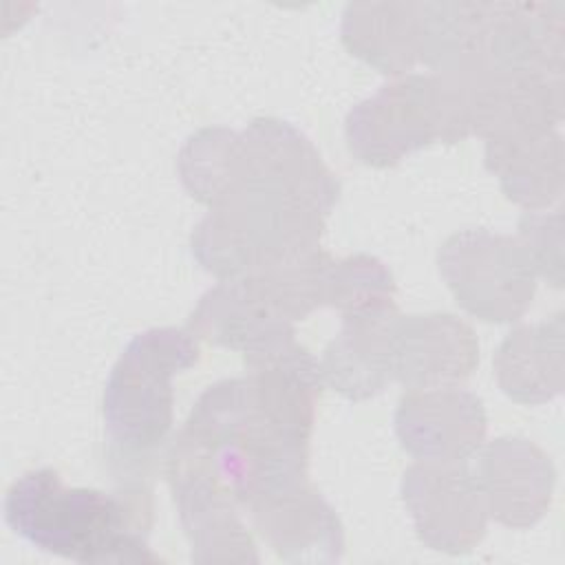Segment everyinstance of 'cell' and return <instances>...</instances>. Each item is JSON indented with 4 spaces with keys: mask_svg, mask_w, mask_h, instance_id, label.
<instances>
[{
    "mask_svg": "<svg viewBox=\"0 0 565 565\" xmlns=\"http://www.w3.org/2000/svg\"><path fill=\"white\" fill-rule=\"evenodd\" d=\"M322 384L320 362L307 351L223 380L196 399L166 457L194 558L225 561L243 552L252 541L245 510L307 479Z\"/></svg>",
    "mask_w": 565,
    "mask_h": 565,
    "instance_id": "cell-1",
    "label": "cell"
},
{
    "mask_svg": "<svg viewBox=\"0 0 565 565\" xmlns=\"http://www.w3.org/2000/svg\"><path fill=\"white\" fill-rule=\"evenodd\" d=\"M177 170L190 196L207 207L238 194L269 192L329 216L340 196V181L316 146L291 124L274 117L252 119L243 130H196L181 146Z\"/></svg>",
    "mask_w": 565,
    "mask_h": 565,
    "instance_id": "cell-2",
    "label": "cell"
},
{
    "mask_svg": "<svg viewBox=\"0 0 565 565\" xmlns=\"http://www.w3.org/2000/svg\"><path fill=\"white\" fill-rule=\"evenodd\" d=\"M150 512L141 488H68L53 468L24 472L4 497V519L15 534L77 563H157L146 543Z\"/></svg>",
    "mask_w": 565,
    "mask_h": 565,
    "instance_id": "cell-3",
    "label": "cell"
},
{
    "mask_svg": "<svg viewBox=\"0 0 565 565\" xmlns=\"http://www.w3.org/2000/svg\"><path fill=\"white\" fill-rule=\"evenodd\" d=\"M324 214L267 192L234 196L199 221L190 247L199 265L218 280L269 271L320 247Z\"/></svg>",
    "mask_w": 565,
    "mask_h": 565,
    "instance_id": "cell-4",
    "label": "cell"
},
{
    "mask_svg": "<svg viewBox=\"0 0 565 565\" xmlns=\"http://www.w3.org/2000/svg\"><path fill=\"white\" fill-rule=\"evenodd\" d=\"M344 135L351 154L373 168L437 141H463L470 137L463 90L441 73L397 77L349 110Z\"/></svg>",
    "mask_w": 565,
    "mask_h": 565,
    "instance_id": "cell-5",
    "label": "cell"
},
{
    "mask_svg": "<svg viewBox=\"0 0 565 565\" xmlns=\"http://www.w3.org/2000/svg\"><path fill=\"white\" fill-rule=\"evenodd\" d=\"M199 362L188 329L161 327L135 335L115 362L104 388V424L124 455H146L172 428V377Z\"/></svg>",
    "mask_w": 565,
    "mask_h": 565,
    "instance_id": "cell-6",
    "label": "cell"
},
{
    "mask_svg": "<svg viewBox=\"0 0 565 565\" xmlns=\"http://www.w3.org/2000/svg\"><path fill=\"white\" fill-rule=\"evenodd\" d=\"M439 274L457 305L486 322H514L532 305L536 274L519 238L463 230L444 241Z\"/></svg>",
    "mask_w": 565,
    "mask_h": 565,
    "instance_id": "cell-7",
    "label": "cell"
},
{
    "mask_svg": "<svg viewBox=\"0 0 565 565\" xmlns=\"http://www.w3.org/2000/svg\"><path fill=\"white\" fill-rule=\"evenodd\" d=\"M417 536L437 552L466 554L486 534L488 510L463 461H419L402 479Z\"/></svg>",
    "mask_w": 565,
    "mask_h": 565,
    "instance_id": "cell-8",
    "label": "cell"
},
{
    "mask_svg": "<svg viewBox=\"0 0 565 565\" xmlns=\"http://www.w3.org/2000/svg\"><path fill=\"white\" fill-rule=\"evenodd\" d=\"M452 77L466 99L470 135L486 141L550 132L563 119V79H541L492 68Z\"/></svg>",
    "mask_w": 565,
    "mask_h": 565,
    "instance_id": "cell-9",
    "label": "cell"
},
{
    "mask_svg": "<svg viewBox=\"0 0 565 565\" xmlns=\"http://www.w3.org/2000/svg\"><path fill=\"white\" fill-rule=\"evenodd\" d=\"M395 435L419 461H463L486 439L481 399L452 386L408 388L395 408Z\"/></svg>",
    "mask_w": 565,
    "mask_h": 565,
    "instance_id": "cell-10",
    "label": "cell"
},
{
    "mask_svg": "<svg viewBox=\"0 0 565 565\" xmlns=\"http://www.w3.org/2000/svg\"><path fill=\"white\" fill-rule=\"evenodd\" d=\"M194 340L241 351L252 366L296 340L294 322L285 320L247 278L218 280L207 289L185 327Z\"/></svg>",
    "mask_w": 565,
    "mask_h": 565,
    "instance_id": "cell-11",
    "label": "cell"
},
{
    "mask_svg": "<svg viewBox=\"0 0 565 565\" xmlns=\"http://www.w3.org/2000/svg\"><path fill=\"white\" fill-rule=\"evenodd\" d=\"M391 353L393 380L406 388L452 386L470 377L479 364L472 327L452 313H397Z\"/></svg>",
    "mask_w": 565,
    "mask_h": 565,
    "instance_id": "cell-12",
    "label": "cell"
},
{
    "mask_svg": "<svg viewBox=\"0 0 565 565\" xmlns=\"http://www.w3.org/2000/svg\"><path fill=\"white\" fill-rule=\"evenodd\" d=\"M488 516L523 530L539 523L552 501L554 466L532 441L499 437L483 446L472 470Z\"/></svg>",
    "mask_w": 565,
    "mask_h": 565,
    "instance_id": "cell-13",
    "label": "cell"
},
{
    "mask_svg": "<svg viewBox=\"0 0 565 565\" xmlns=\"http://www.w3.org/2000/svg\"><path fill=\"white\" fill-rule=\"evenodd\" d=\"M563 2H494L481 68L563 79Z\"/></svg>",
    "mask_w": 565,
    "mask_h": 565,
    "instance_id": "cell-14",
    "label": "cell"
},
{
    "mask_svg": "<svg viewBox=\"0 0 565 565\" xmlns=\"http://www.w3.org/2000/svg\"><path fill=\"white\" fill-rule=\"evenodd\" d=\"M245 516L282 561L335 563L342 558V523L309 479L254 501Z\"/></svg>",
    "mask_w": 565,
    "mask_h": 565,
    "instance_id": "cell-15",
    "label": "cell"
},
{
    "mask_svg": "<svg viewBox=\"0 0 565 565\" xmlns=\"http://www.w3.org/2000/svg\"><path fill=\"white\" fill-rule=\"evenodd\" d=\"M395 316V307L342 316V329L320 360L322 382L353 402L369 399L395 382L391 353Z\"/></svg>",
    "mask_w": 565,
    "mask_h": 565,
    "instance_id": "cell-16",
    "label": "cell"
},
{
    "mask_svg": "<svg viewBox=\"0 0 565 565\" xmlns=\"http://www.w3.org/2000/svg\"><path fill=\"white\" fill-rule=\"evenodd\" d=\"M501 391L519 404H543L563 391V316L505 335L494 360Z\"/></svg>",
    "mask_w": 565,
    "mask_h": 565,
    "instance_id": "cell-17",
    "label": "cell"
},
{
    "mask_svg": "<svg viewBox=\"0 0 565 565\" xmlns=\"http://www.w3.org/2000/svg\"><path fill=\"white\" fill-rule=\"evenodd\" d=\"M344 46L384 75H404L419 62L417 2H360L342 13Z\"/></svg>",
    "mask_w": 565,
    "mask_h": 565,
    "instance_id": "cell-18",
    "label": "cell"
},
{
    "mask_svg": "<svg viewBox=\"0 0 565 565\" xmlns=\"http://www.w3.org/2000/svg\"><path fill=\"white\" fill-rule=\"evenodd\" d=\"M486 168L499 179L512 203L525 210H545L563 194V139L550 130L486 141Z\"/></svg>",
    "mask_w": 565,
    "mask_h": 565,
    "instance_id": "cell-19",
    "label": "cell"
},
{
    "mask_svg": "<svg viewBox=\"0 0 565 565\" xmlns=\"http://www.w3.org/2000/svg\"><path fill=\"white\" fill-rule=\"evenodd\" d=\"M492 9L494 2H417L419 62L441 75L477 71Z\"/></svg>",
    "mask_w": 565,
    "mask_h": 565,
    "instance_id": "cell-20",
    "label": "cell"
},
{
    "mask_svg": "<svg viewBox=\"0 0 565 565\" xmlns=\"http://www.w3.org/2000/svg\"><path fill=\"white\" fill-rule=\"evenodd\" d=\"M395 282L388 267L369 254L331 258L327 269L324 305L342 316L369 313L395 307Z\"/></svg>",
    "mask_w": 565,
    "mask_h": 565,
    "instance_id": "cell-21",
    "label": "cell"
},
{
    "mask_svg": "<svg viewBox=\"0 0 565 565\" xmlns=\"http://www.w3.org/2000/svg\"><path fill=\"white\" fill-rule=\"evenodd\" d=\"M563 214L561 210H527L519 221V243L536 276L563 285Z\"/></svg>",
    "mask_w": 565,
    "mask_h": 565,
    "instance_id": "cell-22",
    "label": "cell"
}]
</instances>
